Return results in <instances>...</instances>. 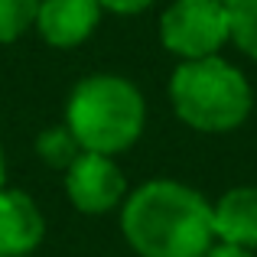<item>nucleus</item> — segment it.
<instances>
[{"mask_svg": "<svg viewBox=\"0 0 257 257\" xmlns=\"http://www.w3.org/2000/svg\"><path fill=\"white\" fill-rule=\"evenodd\" d=\"M120 205V231L137 257H202L215 244L212 202L186 182L150 179Z\"/></svg>", "mask_w": 257, "mask_h": 257, "instance_id": "nucleus-1", "label": "nucleus"}, {"mask_svg": "<svg viewBox=\"0 0 257 257\" xmlns=\"http://www.w3.org/2000/svg\"><path fill=\"white\" fill-rule=\"evenodd\" d=\"M65 127L82 150L117 157L131 150L147 127V101L124 75H85L65 101Z\"/></svg>", "mask_w": 257, "mask_h": 257, "instance_id": "nucleus-2", "label": "nucleus"}, {"mask_svg": "<svg viewBox=\"0 0 257 257\" xmlns=\"http://www.w3.org/2000/svg\"><path fill=\"white\" fill-rule=\"evenodd\" d=\"M170 104L176 117L199 134L238 131L254 107L247 75L221 56L186 59L170 75Z\"/></svg>", "mask_w": 257, "mask_h": 257, "instance_id": "nucleus-3", "label": "nucleus"}, {"mask_svg": "<svg viewBox=\"0 0 257 257\" xmlns=\"http://www.w3.org/2000/svg\"><path fill=\"white\" fill-rule=\"evenodd\" d=\"M160 43L179 62L218 56L231 43L225 0H173L160 17Z\"/></svg>", "mask_w": 257, "mask_h": 257, "instance_id": "nucleus-4", "label": "nucleus"}, {"mask_svg": "<svg viewBox=\"0 0 257 257\" xmlns=\"http://www.w3.org/2000/svg\"><path fill=\"white\" fill-rule=\"evenodd\" d=\"M65 195L82 215L114 212L127 199V176L114 157L82 150L65 170Z\"/></svg>", "mask_w": 257, "mask_h": 257, "instance_id": "nucleus-5", "label": "nucleus"}, {"mask_svg": "<svg viewBox=\"0 0 257 257\" xmlns=\"http://www.w3.org/2000/svg\"><path fill=\"white\" fill-rule=\"evenodd\" d=\"M101 17L104 10L98 0H39L33 30L39 33L43 43L56 49H75L85 39H91Z\"/></svg>", "mask_w": 257, "mask_h": 257, "instance_id": "nucleus-6", "label": "nucleus"}, {"mask_svg": "<svg viewBox=\"0 0 257 257\" xmlns=\"http://www.w3.org/2000/svg\"><path fill=\"white\" fill-rule=\"evenodd\" d=\"M46 238V218L30 192L0 189V257H26Z\"/></svg>", "mask_w": 257, "mask_h": 257, "instance_id": "nucleus-7", "label": "nucleus"}, {"mask_svg": "<svg viewBox=\"0 0 257 257\" xmlns=\"http://www.w3.org/2000/svg\"><path fill=\"white\" fill-rule=\"evenodd\" d=\"M215 241L254 251L257 247V186H234L212 202Z\"/></svg>", "mask_w": 257, "mask_h": 257, "instance_id": "nucleus-8", "label": "nucleus"}, {"mask_svg": "<svg viewBox=\"0 0 257 257\" xmlns=\"http://www.w3.org/2000/svg\"><path fill=\"white\" fill-rule=\"evenodd\" d=\"M78 153H82V147H78V140L72 137V131L65 124H56V127L39 131V137H36V157L43 160L46 166L65 173Z\"/></svg>", "mask_w": 257, "mask_h": 257, "instance_id": "nucleus-9", "label": "nucleus"}, {"mask_svg": "<svg viewBox=\"0 0 257 257\" xmlns=\"http://www.w3.org/2000/svg\"><path fill=\"white\" fill-rule=\"evenodd\" d=\"M231 43L257 62V0H225Z\"/></svg>", "mask_w": 257, "mask_h": 257, "instance_id": "nucleus-10", "label": "nucleus"}, {"mask_svg": "<svg viewBox=\"0 0 257 257\" xmlns=\"http://www.w3.org/2000/svg\"><path fill=\"white\" fill-rule=\"evenodd\" d=\"M39 0H0V46L17 43L26 30H33Z\"/></svg>", "mask_w": 257, "mask_h": 257, "instance_id": "nucleus-11", "label": "nucleus"}, {"mask_svg": "<svg viewBox=\"0 0 257 257\" xmlns=\"http://www.w3.org/2000/svg\"><path fill=\"white\" fill-rule=\"evenodd\" d=\"M98 4H101V10L117 13V17H137V13L150 10L157 0H98Z\"/></svg>", "mask_w": 257, "mask_h": 257, "instance_id": "nucleus-12", "label": "nucleus"}, {"mask_svg": "<svg viewBox=\"0 0 257 257\" xmlns=\"http://www.w3.org/2000/svg\"><path fill=\"white\" fill-rule=\"evenodd\" d=\"M202 257H254V254L244 251V247H234V244H221V241H215V244L208 247Z\"/></svg>", "mask_w": 257, "mask_h": 257, "instance_id": "nucleus-13", "label": "nucleus"}, {"mask_svg": "<svg viewBox=\"0 0 257 257\" xmlns=\"http://www.w3.org/2000/svg\"><path fill=\"white\" fill-rule=\"evenodd\" d=\"M7 186V160H4V147H0V189Z\"/></svg>", "mask_w": 257, "mask_h": 257, "instance_id": "nucleus-14", "label": "nucleus"}]
</instances>
